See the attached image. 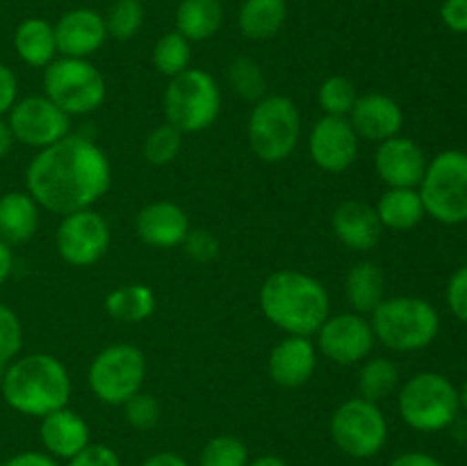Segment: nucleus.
Returning a JSON list of instances; mask_svg holds the SVG:
<instances>
[{"mask_svg": "<svg viewBox=\"0 0 467 466\" xmlns=\"http://www.w3.org/2000/svg\"><path fill=\"white\" fill-rule=\"evenodd\" d=\"M182 151V132L173 128L171 123H160L141 142V155L153 167H167L181 155Z\"/></svg>", "mask_w": 467, "mask_h": 466, "instance_id": "33", "label": "nucleus"}, {"mask_svg": "<svg viewBox=\"0 0 467 466\" xmlns=\"http://www.w3.org/2000/svg\"><path fill=\"white\" fill-rule=\"evenodd\" d=\"M0 466H59L55 457H50L48 452L39 450H23L18 455L9 457L7 461H3Z\"/></svg>", "mask_w": 467, "mask_h": 466, "instance_id": "44", "label": "nucleus"}, {"mask_svg": "<svg viewBox=\"0 0 467 466\" xmlns=\"http://www.w3.org/2000/svg\"><path fill=\"white\" fill-rule=\"evenodd\" d=\"M41 208L26 190L0 195V238L7 245H23L36 233Z\"/></svg>", "mask_w": 467, "mask_h": 466, "instance_id": "23", "label": "nucleus"}, {"mask_svg": "<svg viewBox=\"0 0 467 466\" xmlns=\"http://www.w3.org/2000/svg\"><path fill=\"white\" fill-rule=\"evenodd\" d=\"M112 185L108 154L85 135L68 132L64 140L36 151L26 167V192L41 210L68 215L94 208Z\"/></svg>", "mask_w": 467, "mask_h": 466, "instance_id": "1", "label": "nucleus"}, {"mask_svg": "<svg viewBox=\"0 0 467 466\" xmlns=\"http://www.w3.org/2000/svg\"><path fill=\"white\" fill-rule=\"evenodd\" d=\"M354 80L347 76H331L319 85L317 105L328 117H349L356 99H358Z\"/></svg>", "mask_w": 467, "mask_h": 466, "instance_id": "34", "label": "nucleus"}, {"mask_svg": "<svg viewBox=\"0 0 467 466\" xmlns=\"http://www.w3.org/2000/svg\"><path fill=\"white\" fill-rule=\"evenodd\" d=\"M23 347V324L12 306L0 302V365H7Z\"/></svg>", "mask_w": 467, "mask_h": 466, "instance_id": "38", "label": "nucleus"}, {"mask_svg": "<svg viewBox=\"0 0 467 466\" xmlns=\"http://www.w3.org/2000/svg\"><path fill=\"white\" fill-rule=\"evenodd\" d=\"M190 228V217H187L185 208L173 201H150L135 215L137 238L155 249L181 247Z\"/></svg>", "mask_w": 467, "mask_h": 466, "instance_id": "20", "label": "nucleus"}, {"mask_svg": "<svg viewBox=\"0 0 467 466\" xmlns=\"http://www.w3.org/2000/svg\"><path fill=\"white\" fill-rule=\"evenodd\" d=\"M109 224L99 210L85 208L62 215L55 231V249L71 268L96 265L109 249Z\"/></svg>", "mask_w": 467, "mask_h": 466, "instance_id": "12", "label": "nucleus"}, {"mask_svg": "<svg viewBox=\"0 0 467 466\" xmlns=\"http://www.w3.org/2000/svg\"><path fill=\"white\" fill-rule=\"evenodd\" d=\"M459 402H461V407L467 411V379L463 382V387L459 388Z\"/></svg>", "mask_w": 467, "mask_h": 466, "instance_id": "51", "label": "nucleus"}, {"mask_svg": "<svg viewBox=\"0 0 467 466\" xmlns=\"http://www.w3.org/2000/svg\"><path fill=\"white\" fill-rule=\"evenodd\" d=\"M345 297L351 311L360 315L372 313L386 300V277L381 265L369 259L351 265L345 277Z\"/></svg>", "mask_w": 467, "mask_h": 466, "instance_id": "26", "label": "nucleus"}, {"mask_svg": "<svg viewBox=\"0 0 467 466\" xmlns=\"http://www.w3.org/2000/svg\"><path fill=\"white\" fill-rule=\"evenodd\" d=\"M424 210L445 227L467 222V154L459 149L441 151L429 160L420 183Z\"/></svg>", "mask_w": 467, "mask_h": 466, "instance_id": "8", "label": "nucleus"}, {"mask_svg": "<svg viewBox=\"0 0 467 466\" xmlns=\"http://www.w3.org/2000/svg\"><path fill=\"white\" fill-rule=\"evenodd\" d=\"M358 396L369 402H383L400 391V368L388 356H368L358 370Z\"/></svg>", "mask_w": 467, "mask_h": 466, "instance_id": "30", "label": "nucleus"}, {"mask_svg": "<svg viewBox=\"0 0 467 466\" xmlns=\"http://www.w3.org/2000/svg\"><path fill=\"white\" fill-rule=\"evenodd\" d=\"M258 304L267 323L285 336H315L331 315V295L313 274L276 270L263 281Z\"/></svg>", "mask_w": 467, "mask_h": 466, "instance_id": "2", "label": "nucleus"}, {"mask_svg": "<svg viewBox=\"0 0 467 466\" xmlns=\"http://www.w3.org/2000/svg\"><path fill=\"white\" fill-rule=\"evenodd\" d=\"M14 135H12V128H9V123H7V119H3L0 117V160L5 158V155L9 154V151H12V146H14Z\"/></svg>", "mask_w": 467, "mask_h": 466, "instance_id": "48", "label": "nucleus"}, {"mask_svg": "<svg viewBox=\"0 0 467 466\" xmlns=\"http://www.w3.org/2000/svg\"><path fill=\"white\" fill-rule=\"evenodd\" d=\"M308 154L315 167L327 174L351 169L360 154V137L347 117H319L308 132Z\"/></svg>", "mask_w": 467, "mask_h": 466, "instance_id": "15", "label": "nucleus"}, {"mask_svg": "<svg viewBox=\"0 0 467 466\" xmlns=\"http://www.w3.org/2000/svg\"><path fill=\"white\" fill-rule=\"evenodd\" d=\"M377 343L392 352H420L436 341L441 332V313L431 302L415 295L386 297L369 313Z\"/></svg>", "mask_w": 467, "mask_h": 466, "instance_id": "4", "label": "nucleus"}, {"mask_svg": "<svg viewBox=\"0 0 467 466\" xmlns=\"http://www.w3.org/2000/svg\"><path fill=\"white\" fill-rule=\"evenodd\" d=\"M328 432L351 460H372L388 443V418L377 402L356 396L340 402L328 420Z\"/></svg>", "mask_w": 467, "mask_h": 466, "instance_id": "11", "label": "nucleus"}, {"mask_svg": "<svg viewBox=\"0 0 467 466\" xmlns=\"http://www.w3.org/2000/svg\"><path fill=\"white\" fill-rule=\"evenodd\" d=\"M317 345L310 336H283L269 350V379L281 388L306 387L317 370Z\"/></svg>", "mask_w": 467, "mask_h": 466, "instance_id": "18", "label": "nucleus"}, {"mask_svg": "<svg viewBox=\"0 0 467 466\" xmlns=\"http://www.w3.org/2000/svg\"><path fill=\"white\" fill-rule=\"evenodd\" d=\"M0 391L5 402L23 416L44 418L68 405L73 384L68 368L48 352L16 356L5 365Z\"/></svg>", "mask_w": 467, "mask_h": 466, "instance_id": "3", "label": "nucleus"}, {"mask_svg": "<svg viewBox=\"0 0 467 466\" xmlns=\"http://www.w3.org/2000/svg\"><path fill=\"white\" fill-rule=\"evenodd\" d=\"M103 309L117 323L140 324L155 313L158 297L146 283H123L105 295Z\"/></svg>", "mask_w": 467, "mask_h": 466, "instance_id": "27", "label": "nucleus"}, {"mask_svg": "<svg viewBox=\"0 0 467 466\" xmlns=\"http://www.w3.org/2000/svg\"><path fill=\"white\" fill-rule=\"evenodd\" d=\"M287 21L285 0H242L237 27L251 41H267L283 30Z\"/></svg>", "mask_w": 467, "mask_h": 466, "instance_id": "28", "label": "nucleus"}, {"mask_svg": "<svg viewBox=\"0 0 467 466\" xmlns=\"http://www.w3.org/2000/svg\"><path fill=\"white\" fill-rule=\"evenodd\" d=\"M44 96L68 117L91 114L108 99V85L100 69L89 59L55 58L44 69Z\"/></svg>", "mask_w": 467, "mask_h": 466, "instance_id": "9", "label": "nucleus"}, {"mask_svg": "<svg viewBox=\"0 0 467 466\" xmlns=\"http://www.w3.org/2000/svg\"><path fill=\"white\" fill-rule=\"evenodd\" d=\"M7 123L14 140L36 151L64 140L71 132V117L44 94L18 99L7 112Z\"/></svg>", "mask_w": 467, "mask_h": 466, "instance_id": "13", "label": "nucleus"}, {"mask_svg": "<svg viewBox=\"0 0 467 466\" xmlns=\"http://www.w3.org/2000/svg\"><path fill=\"white\" fill-rule=\"evenodd\" d=\"M55 27V41H57V55L62 58L89 59L91 55L103 48L108 39L105 16L91 7L68 9L59 16Z\"/></svg>", "mask_w": 467, "mask_h": 466, "instance_id": "17", "label": "nucleus"}, {"mask_svg": "<svg viewBox=\"0 0 467 466\" xmlns=\"http://www.w3.org/2000/svg\"><path fill=\"white\" fill-rule=\"evenodd\" d=\"M3 373H5V365H0V379H3Z\"/></svg>", "mask_w": 467, "mask_h": 466, "instance_id": "52", "label": "nucleus"}, {"mask_svg": "<svg viewBox=\"0 0 467 466\" xmlns=\"http://www.w3.org/2000/svg\"><path fill=\"white\" fill-rule=\"evenodd\" d=\"M388 466H445V464H442L438 457L429 455V452L409 450V452H401V455H397Z\"/></svg>", "mask_w": 467, "mask_h": 466, "instance_id": "45", "label": "nucleus"}, {"mask_svg": "<svg viewBox=\"0 0 467 466\" xmlns=\"http://www.w3.org/2000/svg\"><path fill=\"white\" fill-rule=\"evenodd\" d=\"M427 164L422 146L404 135L381 142L374 154V169L388 187H420Z\"/></svg>", "mask_w": 467, "mask_h": 466, "instance_id": "16", "label": "nucleus"}, {"mask_svg": "<svg viewBox=\"0 0 467 466\" xmlns=\"http://www.w3.org/2000/svg\"><path fill=\"white\" fill-rule=\"evenodd\" d=\"M441 18L451 32L467 35V0H445L441 7Z\"/></svg>", "mask_w": 467, "mask_h": 466, "instance_id": "42", "label": "nucleus"}, {"mask_svg": "<svg viewBox=\"0 0 467 466\" xmlns=\"http://www.w3.org/2000/svg\"><path fill=\"white\" fill-rule=\"evenodd\" d=\"M317 352L337 365H356L372 356L377 336L365 315L356 311L328 315L317 329Z\"/></svg>", "mask_w": 467, "mask_h": 466, "instance_id": "14", "label": "nucleus"}, {"mask_svg": "<svg viewBox=\"0 0 467 466\" xmlns=\"http://www.w3.org/2000/svg\"><path fill=\"white\" fill-rule=\"evenodd\" d=\"M249 464V448L240 437L217 434L210 439L199 455V466H246Z\"/></svg>", "mask_w": 467, "mask_h": 466, "instance_id": "36", "label": "nucleus"}, {"mask_svg": "<svg viewBox=\"0 0 467 466\" xmlns=\"http://www.w3.org/2000/svg\"><path fill=\"white\" fill-rule=\"evenodd\" d=\"M185 256L194 263H213L219 256V240L208 228H190V233L182 240Z\"/></svg>", "mask_w": 467, "mask_h": 466, "instance_id": "39", "label": "nucleus"}, {"mask_svg": "<svg viewBox=\"0 0 467 466\" xmlns=\"http://www.w3.org/2000/svg\"><path fill=\"white\" fill-rule=\"evenodd\" d=\"M374 210H377L383 231L386 228L397 233L410 231L427 217L418 187H388L379 196Z\"/></svg>", "mask_w": 467, "mask_h": 466, "instance_id": "25", "label": "nucleus"}, {"mask_svg": "<svg viewBox=\"0 0 467 466\" xmlns=\"http://www.w3.org/2000/svg\"><path fill=\"white\" fill-rule=\"evenodd\" d=\"M301 112L292 99L267 94L255 101L246 122L251 154L269 164L285 163L301 142Z\"/></svg>", "mask_w": 467, "mask_h": 466, "instance_id": "5", "label": "nucleus"}, {"mask_svg": "<svg viewBox=\"0 0 467 466\" xmlns=\"http://www.w3.org/2000/svg\"><path fill=\"white\" fill-rule=\"evenodd\" d=\"M18 101V78L7 64L0 62V117L12 110V105Z\"/></svg>", "mask_w": 467, "mask_h": 466, "instance_id": "43", "label": "nucleus"}, {"mask_svg": "<svg viewBox=\"0 0 467 466\" xmlns=\"http://www.w3.org/2000/svg\"><path fill=\"white\" fill-rule=\"evenodd\" d=\"M333 236L351 251H372L381 242L383 227L374 206L365 201H342L331 215Z\"/></svg>", "mask_w": 467, "mask_h": 466, "instance_id": "21", "label": "nucleus"}, {"mask_svg": "<svg viewBox=\"0 0 467 466\" xmlns=\"http://www.w3.org/2000/svg\"><path fill=\"white\" fill-rule=\"evenodd\" d=\"M14 50L18 59L32 69H46L57 58L53 23L41 16L23 18L14 30Z\"/></svg>", "mask_w": 467, "mask_h": 466, "instance_id": "24", "label": "nucleus"}, {"mask_svg": "<svg viewBox=\"0 0 467 466\" xmlns=\"http://www.w3.org/2000/svg\"><path fill=\"white\" fill-rule=\"evenodd\" d=\"M347 119H349L360 140L377 142V144L400 135L401 128H404L401 105L392 96L381 94V91L360 94Z\"/></svg>", "mask_w": 467, "mask_h": 466, "instance_id": "19", "label": "nucleus"}, {"mask_svg": "<svg viewBox=\"0 0 467 466\" xmlns=\"http://www.w3.org/2000/svg\"><path fill=\"white\" fill-rule=\"evenodd\" d=\"M397 409L401 420L415 432H441L459 416V388L445 375L424 370L401 384L397 391Z\"/></svg>", "mask_w": 467, "mask_h": 466, "instance_id": "7", "label": "nucleus"}, {"mask_svg": "<svg viewBox=\"0 0 467 466\" xmlns=\"http://www.w3.org/2000/svg\"><path fill=\"white\" fill-rule=\"evenodd\" d=\"M451 432H454V439L459 443H467V418H461V414L456 416L454 423L450 425Z\"/></svg>", "mask_w": 467, "mask_h": 466, "instance_id": "50", "label": "nucleus"}, {"mask_svg": "<svg viewBox=\"0 0 467 466\" xmlns=\"http://www.w3.org/2000/svg\"><path fill=\"white\" fill-rule=\"evenodd\" d=\"M67 466H121L117 450L105 443H89L85 450L67 461Z\"/></svg>", "mask_w": 467, "mask_h": 466, "instance_id": "41", "label": "nucleus"}, {"mask_svg": "<svg viewBox=\"0 0 467 466\" xmlns=\"http://www.w3.org/2000/svg\"><path fill=\"white\" fill-rule=\"evenodd\" d=\"M123 414H126L128 425L140 432H149L162 418V407H160L158 397L150 393L140 391L123 405Z\"/></svg>", "mask_w": 467, "mask_h": 466, "instance_id": "37", "label": "nucleus"}, {"mask_svg": "<svg viewBox=\"0 0 467 466\" xmlns=\"http://www.w3.org/2000/svg\"><path fill=\"white\" fill-rule=\"evenodd\" d=\"M12 270H14L12 245H7V242L0 238V286L12 277Z\"/></svg>", "mask_w": 467, "mask_h": 466, "instance_id": "47", "label": "nucleus"}, {"mask_svg": "<svg viewBox=\"0 0 467 466\" xmlns=\"http://www.w3.org/2000/svg\"><path fill=\"white\" fill-rule=\"evenodd\" d=\"M39 439L44 452H48L55 460H71L78 452L85 450L91 443L89 423L71 407H62L57 411H50L41 418Z\"/></svg>", "mask_w": 467, "mask_h": 466, "instance_id": "22", "label": "nucleus"}, {"mask_svg": "<svg viewBox=\"0 0 467 466\" xmlns=\"http://www.w3.org/2000/svg\"><path fill=\"white\" fill-rule=\"evenodd\" d=\"M223 23L222 0H181L176 9V32L187 41H208Z\"/></svg>", "mask_w": 467, "mask_h": 466, "instance_id": "29", "label": "nucleus"}, {"mask_svg": "<svg viewBox=\"0 0 467 466\" xmlns=\"http://www.w3.org/2000/svg\"><path fill=\"white\" fill-rule=\"evenodd\" d=\"M153 69L164 78H176L178 73L192 67V41H187L181 32H167L153 46Z\"/></svg>", "mask_w": 467, "mask_h": 466, "instance_id": "31", "label": "nucleus"}, {"mask_svg": "<svg viewBox=\"0 0 467 466\" xmlns=\"http://www.w3.org/2000/svg\"><path fill=\"white\" fill-rule=\"evenodd\" d=\"M445 300L451 315H454L456 320H461L463 324H467V265L456 270L450 277Z\"/></svg>", "mask_w": 467, "mask_h": 466, "instance_id": "40", "label": "nucleus"}, {"mask_svg": "<svg viewBox=\"0 0 467 466\" xmlns=\"http://www.w3.org/2000/svg\"><path fill=\"white\" fill-rule=\"evenodd\" d=\"M144 26V7L141 0H114L105 14L108 37L117 41H130Z\"/></svg>", "mask_w": 467, "mask_h": 466, "instance_id": "35", "label": "nucleus"}, {"mask_svg": "<svg viewBox=\"0 0 467 466\" xmlns=\"http://www.w3.org/2000/svg\"><path fill=\"white\" fill-rule=\"evenodd\" d=\"M246 466H287V461L278 455H260L255 460H249Z\"/></svg>", "mask_w": 467, "mask_h": 466, "instance_id": "49", "label": "nucleus"}, {"mask_svg": "<svg viewBox=\"0 0 467 466\" xmlns=\"http://www.w3.org/2000/svg\"><path fill=\"white\" fill-rule=\"evenodd\" d=\"M228 82L242 101L255 103L267 96V76L263 67L249 55H240L228 64Z\"/></svg>", "mask_w": 467, "mask_h": 466, "instance_id": "32", "label": "nucleus"}, {"mask_svg": "<svg viewBox=\"0 0 467 466\" xmlns=\"http://www.w3.org/2000/svg\"><path fill=\"white\" fill-rule=\"evenodd\" d=\"M222 90L213 73L196 67L178 73L176 78H169L162 94L164 119L182 135L203 132L214 126L222 114Z\"/></svg>", "mask_w": 467, "mask_h": 466, "instance_id": "6", "label": "nucleus"}, {"mask_svg": "<svg viewBox=\"0 0 467 466\" xmlns=\"http://www.w3.org/2000/svg\"><path fill=\"white\" fill-rule=\"evenodd\" d=\"M146 356L132 343H112L91 359L87 384L99 402L123 407L144 388Z\"/></svg>", "mask_w": 467, "mask_h": 466, "instance_id": "10", "label": "nucleus"}, {"mask_svg": "<svg viewBox=\"0 0 467 466\" xmlns=\"http://www.w3.org/2000/svg\"><path fill=\"white\" fill-rule=\"evenodd\" d=\"M140 466H190V464H187L185 457L178 455V452L162 450V452H155V455L146 457Z\"/></svg>", "mask_w": 467, "mask_h": 466, "instance_id": "46", "label": "nucleus"}]
</instances>
